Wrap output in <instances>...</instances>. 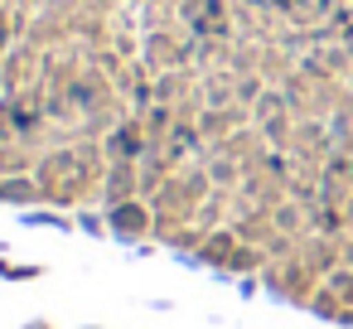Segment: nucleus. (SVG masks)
<instances>
[{"mask_svg":"<svg viewBox=\"0 0 353 329\" xmlns=\"http://www.w3.org/2000/svg\"><path fill=\"white\" fill-rule=\"evenodd\" d=\"M0 203L353 329V0H0Z\"/></svg>","mask_w":353,"mask_h":329,"instance_id":"1","label":"nucleus"},{"mask_svg":"<svg viewBox=\"0 0 353 329\" xmlns=\"http://www.w3.org/2000/svg\"><path fill=\"white\" fill-rule=\"evenodd\" d=\"M30 329H54V324H30Z\"/></svg>","mask_w":353,"mask_h":329,"instance_id":"2","label":"nucleus"}]
</instances>
